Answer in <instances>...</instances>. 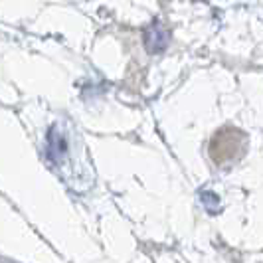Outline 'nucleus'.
Wrapping results in <instances>:
<instances>
[{
    "instance_id": "nucleus-1",
    "label": "nucleus",
    "mask_w": 263,
    "mask_h": 263,
    "mask_svg": "<svg viewBox=\"0 0 263 263\" xmlns=\"http://www.w3.org/2000/svg\"><path fill=\"white\" fill-rule=\"evenodd\" d=\"M237 129H224L220 131L210 146V155L212 158L218 162V164H224L228 160H234L243 153V146H246V137H241V141H236Z\"/></svg>"
},
{
    "instance_id": "nucleus-2",
    "label": "nucleus",
    "mask_w": 263,
    "mask_h": 263,
    "mask_svg": "<svg viewBox=\"0 0 263 263\" xmlns=\"http://www.w3.org/2000/svg\"><path fill=\"white\" fill-rule=\"evenodd\" d=\"M168 42H171V32L162 24L155 22L145 30V46L151 53H158L166 50Z\"/></svg>"
},
{
    "instance_id": "nucleus-3",
    "label": "nucleus",
    "mask_w": 263,
    "mask_h": 263,
    "mask_svg": "<svg viewBox=\"0 0 263 263\" xmlns=\"http://www.w3.org/2000/svg\"><path fill=\"white\" fill-rule=\"evenodd\" d=\"M64 148H66L64 139L58 135V129L52 127L50 133H48V155H50V158H53V160L60 158L62 157V153H64Z\"/></svg>"
}]
</instances>
